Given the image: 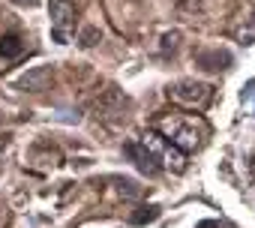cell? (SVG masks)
Listing matches in <instances>:
<instances>
[{
  "label": "cell",
  "mask_w": 255,
  "mask_h": 228,
  "mask_svg": "<svg viewBox=\"0 0 255 228\" xmlns=\"http://www.w3.org/2000/svg\"><path fill=\"white\" fill-rule=\"evenodd\" d=\"M21 51H24V42H21V36H15V33H6L3 39H0V57L12 60V57H18Z\"/></svg>",
  "instance_id": "obj_6"
},
{
  "label": "cell",
  "mask_w": 255,
  "mask_h": 228,
  "mask_svg": "<svg viewBox=\"0 0 255 228\" xmlns=\"http://www.w3.org/2000/svg\"><path fill=\"white\" fill-rule=\"evenodd\" d=\"M243 102H246V108L255 114V84H249V87L243 90Z\"/></svg>",
  "instance_id": "obj_8"
},
{
  "label": "cell",
  "mask_w": 255,
  "mask_h": 228,
  "mask_svg": "<svg viewBox=\"0 0 255 228\" xmlns=\"http://www.w3.org/2000/svg\"><path fill=\"white\" fill-rule=\"evenodd\" d=\"M96 39H99V30H96V27H87V30L81 33V42H84V45H93Z\"/></svg>",
  "instance_id": "obj_10"
},
{
  "label": "cell",
  "mask_w": 255,
  "mask_h": 228,
  "mask_svg": "<svg viewBox=\"0 0 255 228\" xmlns=\"http://www.w3.org/2000/svg\"><path fill=\"white\" fill-rule=\"evenodd\" d=\"M237 39H240L243 45H252V42H255V15H252L240 30H237Z\"/></svg>",
  "instance_id": "obj_7"
},
{
  "label": "cell",
  "mask_w": 255,
  "mask_h": 228,
  "mask_svg": "<svg viewBox=\"0 0 255 228\" xmlns=\"http://www.w3.org/2000/svg\"><path fill=\"white\" fill-rule=\"evenodd\" d=\"M48 84H51V69H48V66H33V69H27V72L18 78V87H24V90H30V93L48 90Z\"/></svg>",
  "instance_id": "obj_5"
},
{
  "label": "cell",
  "mask_w": 255,
  "mask_h": 228,
  "mask_svg": "<svg viewBox=\"0 0 255 228\" xmlns=\"http://www.w3.org/2000/svg\"><path fill=\"white\" fill-rule=\"evenodd\" d=\"M18 3H36V0H18Z\"/></svg>",
  "instance_id": "obj_12"
},
{
  "label": "cell",
  "mask_w": 255,
  "mask_h": 228,
  "mask_svg": "<svg viewBox=\"0 0 255 228\" xmlns=\"http://www.w3.org/2000/svg\"><path fill=\"white\" fill-rule=\"evenodd\" d=\"M120 192L129 195V198H135V195H138V186H135L132 180H120Z\"/></svg>",
  "instance_id": "obj_9"
},
{
  "label": "cell",
  "mask_w": 255,
  "mask_h": 228,
  "mask_svg": "<svg viewBox=\"0 0 255 228\" xmlns=\"http://www.w3.org/2000/svg\"><path fill=\"white\" fill-rule=\"evenodd\" d=\"M72 18H75V6L66 3V0H57V3L51 6V24H54L57 42H66V33L72 27Z\"/></svg>",
  "instance_id": "obj_3"
},
{
  "label": "cell",
  "mask_w": 255,
  "mask_h": 228,
  "mask_svg": "<svg viewBox=\"0 0 255 228\" xmlns=\"http://www.w3.org/2000/svg\"><path fill=\"white\" fill-rule=\"evenodd\" d=\"M126 153L135 159V165H138L144 174H156V171H159V159H156V153H153L144 141H132V144H126Z\"/></svg>",
  "instance_id": "obj_4"
},
{
  "label": "cell",
  "mask_w": 255,
  "mask_h": 228,
  "mask_svg": "<svg viewBox=\"0 0 255 228\" xmlns=\"http://www.w3.org/2000/svg\"><path fill=\"white\" fill-rule=\"evenodd\" d=\"M171 96L183 105H204L210 99V87L201 84V81H180L171 87Z\"/></svg>",
  "instance_id": "obj_2"
},
{
  "label": "cell",
  "mask_w": 255,
  "mask_h": 228,
  "mask_svg": "<svg viewBox=\"0 0 255 228\" xmlns=\"http://www.w3.org/2000/svg\"><path fill=\"white\" fill-rule=\"evenodd\" d=\"M177 39H180V33H168V36L162 39V48H165V51H168V48H174V45H177Z\"/></svg>",
  "instance_id": "obj_11"
},
{
  "label": "cell",
  "mask_w": 255,
  "mask_h": 228,
  "mask_svg": "<svg viewBox=\"0 0 255 228\" xmlns=\"http://www.w3.org/2000/svg\"><path fill=\"white\" fill-rule=\"evenodd\" d=\"M162 129L168 132L171 144L183 147V150H192L198 144V129L192 120H183V117H174V120H162Z\"/></svg>",
  "instance_id": "obj_1"
}]
</instances>
